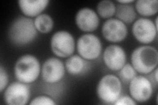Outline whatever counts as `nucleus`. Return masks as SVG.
I'll return each mask as SVG.
<instances>
[{"label":"nucleus","instance_id":"nucleus-20","mask_svg":"<svg viewBox=\"0 0 158 105\" xmlns=\"http://www.w3.org/2000/svg\"><path fill=\"white\" fill-rule=\"evenodd\" d=\"M137 72L130 63H126L118 71V78L123 82L129 83L136 76Z\"/></svg>","mask_w":158,"mask_h":105},{"label":"nucleus","instance_id":"nucleus-8","mask_svg":"<svg viewBox=\"0 0 158 105\" xmlns=\"http://www.w3.org/2000/svg\"><path fill=\"white\" fill-rule=\"evenodd\" d=\"M31 98V89L27 83L13 82L8 85L3 93V99L9 105H24Z\"/></svg>","mask_w":158,"mask_h":105},{"label":"nucleus","instance_id":"nucleus-24","mask_svg":"<svg viewBox=\"0 0 158 105\" xmlns=\"http://www.w3.org/2000/svg\"><path fill=\"white\" fill-rule=\"evenodd\" d=\"M134 2H135V0H118L117 1L118 3L122 4H131Z\"/></svg>","mask_w":158,"mask_h":105},{"label":"nucleus","instance_id":"nucleus-6","mask_svg":"<svg viewBox=\"0 0 158 105\" xmlns=\"http://www.w3.org/2000/svg\"><path fill=\"white\" fill-rule=\"evenodd\" d=\"M76 48L79 55L87 61L97 59L102 51V43L96 35L86 33L82 35L76 43Z\"/></svg>","mask_w":158,"mask_h":105},{"label":"nucleus","instance_id":"nucleus-2","mask_svg":"<svg viewBox=\"0 0 158 105\" xmlns=\"http://www.w3.org/2000/svg\"><path fill=\"white\" fill-rule=\"evenodd\" d=\"M131 65L141 74H148L157 68L158 64L157 49L149 45H143L135 48L131 55Z\"/></svg>","mask_w":158,"mask_h":105},{"label":"nucleus","instance_id":"nucleus-12","mask_svg":"<svg viewBox=\"0 0 158 105\" xmlns=\"http://www.w3.org/2000/svg\"><path fill=\"white\" fill-rule=\"evenodd\" d=\"M103 61L110 71H118L127 62L125 49L117 44L110 45L103 51Z\"/></svg>","mask_w":158,"mask_h":105},{"label":"nucleus","instance_id":"nucleus-21","mask_svg":"<svg viewBox=\"0 0 158 105\" xmlns=\"http://www.w3.org/2000/svg\"><path fill=\"white\" fill-rule=\"evenodd\" d=\"M57 103L54 100L49 96L46 95H39L34 98L31 103H29L30 105H56Z\"/></svg>","mask_w":158,"mask_h":105},{"label":"nucleus","instance_id":"nucleus-16","mask_svg":"<svg viewBox=\"0 0 158 105\" xmlns=\"http://www.w3.org/2000/svg\"><path fill=\"white\" fill-rule=\"evenodd\" d=\"M115 14L117 19L125 24L135 22L137 16L135 6L131 4L118 3L116 6Z\"/></svg>","mask_w":158,"mask_h":105},{"label":"nucleus","instance_id":"nucleus-1","mask_svg":"<svg viewBox=\"0 0 158 105\" xmlns=\"http://www.w3.org/2000/svg\"><path fill=\"white\" fill-rule=\"evenodd\" d=\"M38 36L34 20L25 16L17 17L9 28L8 38L14 46L22 47L32 43Z\"/></svg>","mask_w":158,"mask_h":105},{"label":"nucleus","instance_id":"nucleus-25","mask_svg":"<svg viewBox=\"0 0 158 105\" xmlns=\"http://www.w3.org/2000/svg\"><path fill=\"white\" fill-rule=\"evenodd\" d=\"M152 72H153L152 73L153 74V78H154L155 82L157 84V82H158V79H157V68H156Z\"/></svg>","mask_w":158,"mask_h":105},{"label":"nucleus","instance_id":"nucleus-9","mask_svg":"<svg viewBox=\"0 0 158 105\" xmlns=\"http://www.w3.org/2000/svg\"><path fill=\"white\" fill-rule=\"evenodd\" d=\"M131 97L136 103H146L149 101L154 93V86L149 78L138 75L129 82Z\"/></svg>","mask_w":158,"mask_h":105},{"label":"nucleus","instance_id":"nucleus-22","mask_svg":"<svg viewBox=\"0 0 158 105\" xmlns=\"http://www.w3.org/2000/svg\"><path fill=\"white\" fill-rule=\"evenodd\" d=\"M9 85V76L6 69L0 66V92L3 93Z\"/></svg>","mask_w":158,"mask_h":105},{"label":"nucleus","instance_id":"nucleus-13","mask_svg":"<svg viewBox=\"0 0 158 105\" xmlns=\"http://www.w3.org/2000/svg\"><path fill=\"white\" fill-rule=\"evenodd\" d=\"M75 24L81 31L90 33L98 28L100 25V18L94 9L83 7L79 9L76 14Z\"/></svg>","mask_w":158,"mask_h":105},{"label":"nucleus","instance_id":"nucleus-23","mask_svg":"<svg viewBox=\"0 0 158 105\" xmlns=\"http://www.w3.org/2000/svg\"><path fill=\"white\" fill-rule=\"evenodd\" d=\"M137 103L131 96L121 95L114 103L115 105H135Z\"/></svg>","mask_w":158,"mask_h":105},{"label":"nucleus","instance_id":"nucleus-19","mask_svg":"<svg viewBox=\"0 0 158 105\" xmlns=\"http://www.w3.org/2000/svg\"><path fill=\"white\" fill-rule=\"evenodd\" d=\"M97 14L102 18H111L115 15L116 6L114 2L110 0H103L97 5Z\"/></svg>","mask_w":158,"mask_h":105},{"label":"nucleus","instance_id":"nucleus-17","mask_svg":"<svg viewBox=\"0 0 158 105\" xmlns=\"http://www.w3.org/2000/svg\"><path fill=\"white\" fill-rule=\"evenodd\" d=\"M135 3L136 11L145 18L155 15L158 12L157 0H137Z\"/></svg>","mask_w":158,"mask_h":105},{"label":"nucleus","instance_id":"nucleus-11","mask_svg":"<svg viewBox=\"0 0 158 105\" xmlns=\"http://www.w3.org/2000/svg\"><path fill=\"white\" fill-rule=\"evenodd\" d=\"M103 37L111 43L121 42L127 38L128 28L127 25L117 18L107 19L102 27Z\"/></svg>","mask_w":158,"mask_h":105},{"label":"nucleus","instance_id":"nucleus-18","mask_svg":"<svg viewBox=\"0 0 158 105\" xmlns=\"http://www.w3.org/2000/svg\"><path fill=\"white\" fill-rule=\"evenodd\" d=\"M34 24L37 31L42 34H48L50 32L54 26L53 18L46 13H42L35 17Z\"/></svg>","mask_w":158,"mask_h":105},{"label":"nucleus","instance_id":"nucleus-5","mask_svg":"<svg viewBox=\"0 0 158 105\" xmlns=\"http://www.w3.org/2000/svg\"><path fill=\"white\" fill-rule=\"evenodd\" d=\"M50 47L52 51L56 57L68 58L73 55L75 51V38L68 31H57L51 38Z\"/></svg>","mask_w":158,"mask_h":105},{"label":"nucleus","instance_id":"nucleus-10","mask_svg":"<svg viewBox=\"0 0 158 105\" xmlns=\"http://www.w3.org/2000/svg\"><path fill=\"white\" fill-rule=\"evenodd\" d=\"M65 64L57 57H49L44 62L41 76L43 80L47 83H56L62 80L65 74Z\"/></svg>","mask_w":158,"mask_h":105},{"label":"nucleus","instance_id":"nucleus-7","mask_svg":"<svg viewBox=\"0 0 158 105\" xmlns=\"http://www.w3.org/2000/svg\"><path fill=\"white\" fill-rule=\"evenodd\" d=\"M133 36L143 45H148L154 42L157 34V26L152 20L142 17L133 22L132 26Z\"/></svg>","mask_w":158,"mask_h":105},{"label":"nucleus","instance_id":"nucleus-3","mask_svg":"<svg viewBox=\"0 0 158 105\" xmlns=\"http://www.w3.org/2000/svg\"><path fill=\"white\" fill-rule=\"evenodd\" d=\"M42 67L38 59L31 54L20 57L14 65L15 77L24 83H32L36 81L41 74Z\"/></svg>","mask_w":158,"mask_h":105},{"label":"nucleus","instance_id":"nucleus-15","mask_svg":"<svg viewBox=\"0 0 158 105\" xmlns=\"http://www.w3.org/2000/svg\"><path fill=\"white\" fill-rule=\"evenodd\" d=\"M65 67L69 74L72 76H79L88 71L90 68V63L79 55H73L66 60Z\"/></svg>","mask_w":158,"mask_h":105},{"label":"nucleus","instance_id":"nucleus-4","mask_svg":"<svg viewBox=\"0 0 158 105\" xmlns=\"http://www.w3.org/2000/svg\"><path fill=\"white\" fill-rule=\"evenodd\" d=\"M122 84L118 77L113 74L104 75L96 87L98 99L105 104H114L121 95Z\"/></svg>","mask_w":158,"mask_h":105},{"label":"nucleus","instance_id":"nucleus-14","mask_svg":"<svg viewBox=\"0 0 158 105\" xmlns=\"http://www.w3.org/2000/svg\"><path fill=\"white\" fill-rule=\"evenodd\" d=\"M49 3V0H19L18 5L24 16L33 18L42 14Z\"/></svg>","mask_w":158,"mask_h":105}]
</instances>
